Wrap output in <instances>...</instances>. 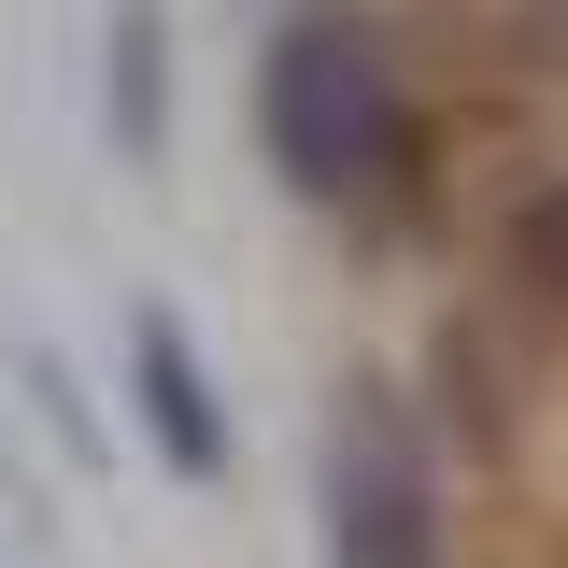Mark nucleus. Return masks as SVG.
<instances>
[{
    "label": "nucleus",
    "instance_id": "f257e3e1",
    "mask_svg": "<svg viewBox=\"0 0 568 568\" xmlns=\"http://www.w3.org/2000/svg\"><path fill=\"white\" fill-rule=\"evenodd\" d=\"M256 156L298 213H398L440 156L426 71L384 0H284L256 29Z\"/></svg>",
    "mask_w": 568,
    "mask_h": 568
},
{
    "label": "nucleus",
    "instance_id": "f03ea898",
    "mask_svg": "<svg viewBox=\"0 0 568 568\" xmlns=\"http://www.w3.org/2000/svg\"><path fill=\"white\" fill-rule=\"evenodd\" d=\"M313 526H327V568H455V511H440L426 413L398 398V384H369V369L327 398V440H313Z\"/></svg>",
    "mask_w": 568,
    "mask_h": 568
},
{
    "label": "nucleus",
    "instance_id": "7ed1b4c3",
    "mask_svg": "<svg viewBox=\"0 0 568 568\" xmlns=\"http://www.w3.org/2000/svg\"><path fill=\"white\" fill-rule=\"evenodd\" d=\"M129 398H142V440H156L171 484H200V497L227 484V413H213V369H200V342H185L171 298L129 313Z\"/></svg>",
    "mask_w": 568,
    "mask_h": 568
},
{
    "label": "nucleus",
    "instance_id": "20e7f679",
    "mask_svg": "<svg viewBox=\"0 0 568 568\" xmlns=\"http://www.w3.org/2000/svg\"><path fill=\"white\" fill-rule=\"evenodd\" d=\"M484 271H497V313H526L540 342H568V156H511L497 171Z\"/></svg>",
    "mask_w": 568,
    "mask_h": 568
},
{
    "label": "nucleus",
    "instance_id": "39448f33",
    "mask_svg": "<svg viewBox=\"0 0 568 568\" xmlns=\"http://www.w3.org/2000/svg\"><path fill=\"white\" fill-rule=\"evenodd\" d=\"M114 58H100V129L129 171H156V142H171V14L156 0H114V29H100Z\"/></svg>",
    "mask_w": 568,
    "mask_h": 568
},
{
    "label": "nucleus",
    "instance_id": "423d86ee",
    "mask_svg": "<svg viewBox=\"0 0 568 568\" xmlns=\"http://www.w3.org/2000/svg\"><path fill=\"white\" fill-rule=\"evenodd\" d=\"M526 43H540V58L568 71V0H526Z\"/></svg>",
    "mask_w": 568,
    "mask_h": 568
}]
</instances>
